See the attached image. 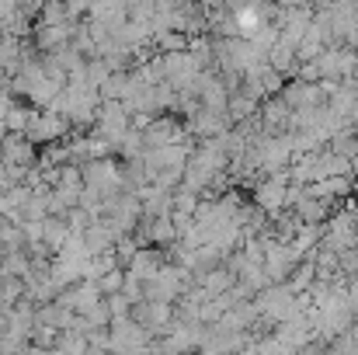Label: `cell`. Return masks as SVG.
I'll return each instance as SVG.
<instances>
[{"label": "cell", "mask_w": 358, "mask_h": 355, "mask_svg": "<svg viewBox=\"0 0 358 355\" xmlns=\"http://www.w3.org/2000/svg\"><path fill=\"white\" fill-rule=\"evenodd\" d=\"M139 136H143V146H167V143H185L188 136H185V129L174 122V118H164V116H153L143 129H139Z\"/></svg>", "instance_id": "obj_1"}, {"label": "cell", "mask_w": 358, "mask_h": 355, "mask_svg": "<svg viewBox=\"0 0 358 355\" xmlns=\"http://www.w3.org/2000/svg\"><path fill=\"white\" fill-rule=\"evenodd\" d=\"M70 39H73V21H66V25H35V42H38L42 53H56Z\"/></svg>", "instance_id": "obj_2"}, {"label": "cell", "mask_w": 358, "mask_h": 355, "mask_svg": "<svg viewBox=\"0 0 358 355\" xmlns=\"http://www.w3.org/2000/svg\"><path fill=\"white\" fill-rule=\"evenodd\" d=\"M160 268H164V258H160L157 247H150V251H139V247H136V254L129 258V275L139 279V282H150Z\"/></svg>", "instance_id": "obj_3"}, {"label": "cell", "mask_w": 358, "mask_h": 355, "mask_svg": "<svg viewBox=\"0 0 358 355\" xmlns=\"http://www.w3.org/2000/svg\"><path fill=\"white\" fill-rule=\"evenodd\" d=\"M264 60H268V67H271V70H278L282 77H292V74H296V67H299L296 49H292V46H285L282 39H275V46L264 53Z\"/></svg>", "instance_id": "obj_4"}, {"label": "cell", "mask_w": 358, "mask_h": 355, "mask_svg": "<svg viewBox=\"0 0 358 355\" xmlns=\"http://www.w3.org/2000/svg\"><path fill=\"white\" fill-rule=\"evenodd\" d=\"M327 150H334L341 157H358V125H341L338 132H331Z\"/></svg>", "instance_id": "obj_5"}, {"label": "cell", "mask_w": 358, "mask_h": 355, "mask_svg": "<svg viewBox=\"0 0 358 355\" xmlns=\"http://www.w3.org/2000/svg\"><path fill=\"white\" fill-rule=\"evenodd\" d=\"M257 105H261L257 98L237 91V95H230V102H227V116H230V122H243V118L257 116Z\"/></svg>", "instance_id": "obj_6"}, {"label": "cell", "mask_w": 358, "mask_h": 355, "mask_svg": "<svg viewBox=\"0 0 358 355\" xmlns=\"http://www.w3.org/2000/svg\"><path fill=\"white\" fill-rule=\"evenodd\" d=\"M278 7H296V4H317V0H275Z\"/></svg>", "instance_id": "obj_7"}, {"label": "cell", "mask_w": 358, "mask_h": 355, "mask_svg": "<svg viewBox=\"0 0 358 355\" xmlns=\"http://www.w3.org/2000/svg\"><path fill=\"white\" fill-rule=\"evenodd\" d=\"M3 136H7V129H3V122H0V143H3Z\"/></svg>", "instance_id": "obj_8"}]
</instances>
